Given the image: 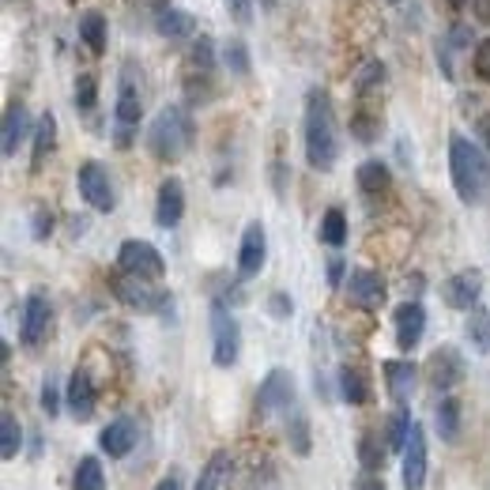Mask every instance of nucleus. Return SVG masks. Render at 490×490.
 Returning <instances> with one entry per match:
<instances>
[{
    "label": "nucleus",
    "instance_id": "a878e982",
    "mask_svg": "<svg viewBox=\"0 0 490 490\" xmlns=\"http://www.w3.org/2000/svg\"><path fill=\"white\" fill-rule=\"evenodd\" d=\"M434 430L441 441H456V434H461V400L456 397H441L434 411Z\"/></svg>",
    "mask_w": 490,
    "mask_h": 490
},
{
    "label": "nucleus",
    "instance_id": "2f4dec72",
    "mask_svg": "<svg viewBox=\"0 0 490 490\" xmlns=\"http://www.w3.org/2000/svg\"><path fill=\"white\" fill-rule=\"evenodd\" d=\"M382 87H385V65L382 60H366V65L355 72V94L358 99H370V94Z\"/></svg>",
    "mask_w": 490,
    "mask_h": 490
},
{
    "label": "nucleus",
    "instance_id": "37998d69",
    "mask_svg": "<svg viewBox=\"0 0 490 490\" xmlns=\"http://www.w3.org/2000/svg\"><path fill=\"white\" fill-rule=\"evenodd\" d=\"M268 309H272L276 321H287L291 313H294V302H291L287 294H272V298H268Z\"/></svg>",
    "mask_w": 490,
    "mask_h": 490
},
{
    "label": "nucleus",
    "instance_id": "5701e85b",
    "mask_svg": "<svg viewBox=\"0 0 490 490\" xmlns=\"http://www.w3.org/2000/svg\"><path fill=\"white\" fill-rule=\"evenodd\" d=\"M57 144V117L53 114H42L38 125H35V155H30V170H42L50 151Z\"/></svg>",
    "mask_w": 490,
    "mask_h": 490
},
{
    "label": "nucleus",
    "instance_id": "72a5a7b5",
    "mask_svg": "<svg viewBox=\"0 0 490 490\" xmlns=\"http://www.w3.org/2000/svg\"><path fill=\"white\" fill-rule=\"evenodd\" d=\"M321 242L332 245V249H340L347 242V215L340 208H328L325 219H321Z\"/></svg>",
    "mask_w": 490,
    "mask_h": 490
},
{
    "label": "nucleus",
    "instance_id": "423d86ee",
    "mask_svg": "<svg viewBox=\"0 0 490 490\" xmlns=\"http://www.w3.org/2000/svg\"><path fill=\"white\" fill-rule=\"evenodd\" d=\"M212 358L219 370H230L242 358V328L223 302L212 306Z\"/></svg>",
    "mask_w": 490,
    "mask_h": 490
},
{
    "label": "nucleus",
    "instance_id": "de8ad7c7",
    "mask_svg": "<svg viewBox=\"0 0 490 490\" xmlns=\"http://www.w3.org/2000/svg\"><path fill=\"white\" fill-rule=\"evenodd\" d=\"M476 133H479V144H483V151L490 155V114H483V117H479Z\"/></svg>",
    "mask_w": 490,
    "mask_h": 490
},
{
    "label": "nucleus",
    "instance_id": "473e14b6",
    "mask_svg": "<svg viewBox=\"0 0 490 490\" xmlns=\"http://www.w3.org/2000/svg\"><path fill=\"white\" fill-rule=\"evenodd\" d=\"M411 411H407V404H400L397 411L389 415V449L392 453H404L407 449V438H411Z\"/></svg>",
    "mask_w": 490,
    "mask_h": 490
},
{
    "label": "nucleus",
    "instance_id": "f03ea898",
    "mask_svg": "<svg viewBox=\"0 0 490 490\" xmlns=\"http://www.w3.org/2000/svg\"><path fill=\"white\" fill-rule=\"evenodd\" d=\"M306 159L313 170L328 173L340 159V129H336V109H332L328 91L313 87L306 94Z\"/></svg>",
    "mask_w": 490,
    "mask_h": 490
},
{
    "label": "nucleus",
    "instance_id": "a211bd4d",
    "mask_svg": "<svg viewBox=\"0 0 490 490\" xmlns=\"http://www.w3.org/2000/svg\"><path fill=\"white\" fill-rule=\"evenodd\" d=\"M65 404L68 411L80 422H87L94 415V404H99V397H94V382H91V374L87 370H76L68 377V389H65Z\"/></svg>",
    "mask_w": 490,
    "mask_h": 490
},
{
    "label": "nucleus",
    "instance_id": "39448f33",
    "mask_svg": "<svg viewBox=\"0 0 490 490\" xmlns=\"http://www.w3.org/2000/svg\"><path fill=\"white\" fill-rule=\"evenodd\" d=\"M144 117V94H140V80L133 65H125L121 87H117V106H114V121H117V148L133 144V129Z\"/></svg>",
    "mask_w": 490,
    "mask_h": 490
},
{
    "label": "nucleus",
    "instance_id": "b1692460",
    "mask_svg": "<svg viewBox=\"0 0 490 490\" xmlns=\"http://www.w3.org/2000/svg\"><path fill=\"white\" fill-rule=\"evenodd\" d=\"M155 30H159L163 38H193L197 20L185 8H166V12H159V20H155Z\"/></svg>",
    "mask_w": 490,
    "mask_h": 490
},
{
    "label": "nucleus",
    "instance_id": "e433bc0d",
    "mask_svg": "<svg viewBox=\"0 0 490 490\" xmlns=\"http://www.w3.org/2000/svg\"><path fill=\"white\" fill-rule=\"evenodd\" d=\"M76 109H84V114H91L94 102H99V80H94L91 72H80L76 76Z\"/></svg>",
    "mask_w": 490,
    "mask_h": 490
},
{
    "label": "nucleus",
    "instance_id": "c85d7f7f",
    "mask_svg": "<svg viewBox=\"0 0 490 490\" xmlns=\"http://www.w3.org/2000/svg\"><path fill=\"white\" fill-rule=\"evenodd\" d=\"M72 490H106V476H102V461H99V456H84V461L76 464Z\"/></svg>",
    "mask_w": 490,
    "mask_h": 490
},
{
    "label": "nucleus",
    "instance_id": "09e8293b",
    "mask_svg": "<svg viewBox=\"0 0 490 490\" xmlns=\"http://www.w3.org/2000/svg\"><path fill=\"white\" fill-rule=\"evenodd\" d=\"M343 261L336 257V261H328V283H332V287H340V283H343Z\"/></svg>",
    "mask_w": 490,
    "mask_h": 490
},
{
    "label": "nucleus",
    "instance_id": "a18cd8bd",
    "mask_svg": "<svg viewBox=\"0 0 490 490\" xmlns=\"http://www.w3.org/2000/svg\"><path fill=\"white\" fill-rule=\"evenodd\" d=\"M227 8H230V15L238 23H249L253 20V0H227Z\"/></svg>",
    "mask_w": 490,
    "mask_h": 490
},
{
    "label": "nucleus",
    "instance_id": "dca6fc26",
    "mask_svg": "<svg viewBox=\"0 0 490 490\" xmlns=\"http://www.w3.org/2000/svg\"><path fill=\"white\" fill-rule=\"evenodd\" d=\"M185 215V185L178 178H163L159 185V200H155V223L163 230H173Z\"/></svg>",
    "mask_w": 490,
    "mask_h": 490
},
{
    "label": "nucleus",
    "instance_id": "4c0bfd02",
    "mask_svg": "<svg viewBox=\"0 0 490 490\" xmlns=\"http://www.w3.org/2000/svg\"><path fill=\"white\" fill-rule=\"evenodd\" d=\"M351 136L362 140V144H374V140L382 136V117L366 114V109H358V114L351 117Z\"/></svg>",
    "mask_w": 490,
    "mask_h": 490
},
{
    "label": "nucleus",
    "instance_id": "c03bdc74",
    "mask_svg": "<svg viewBox=\"0 0 490 490\" xmlns=\"http://www.w3.org/2000/svg\"><path fill=\"white\" fill-rule=\"evenodd\" d=\"M50 234H53V215L50 212H35V238L38 242H45V238H50Z\"/></svg>",
    "mask_w": 490,
    "mask_h": 490
},
{
    "label": "nucleus",
    "instance_id": "a19ab883",
    "mask_svg": "<svg viewBox=\"0 0 490 490\" xmlns=\"http://www.w3.org/2000/svg\"><path fill=\"white\" fill-rule=\"evenodd\" d=\"M42 411L50 419H57V411H60V389H57L53 377H45V382H42Z\"/></svg>",
    "mask_w": 490,
    "mask_h": 490
},
{
    "label": "nucleus",
    "instance_id": "8fccbe9b",
    "mask_svg": "<svg viewBox=\"0 0 490 490\" xmlns=\"http://www.w3.org/2000/svg\"><path fill=\"white\" fill-rule=\"evenodd\" d=\"M471 12H476V20L483 27H490V0H471Z\"/></svg>",
    "mask_w": 490,
    "mask_h": 490
},
{
    "label": "nucleus",
    "instance_id": "4468645a",
    "mask_svg": "<svg viewBox=\"0 0 490 490\" xmlns=\"http://www.w3.org/2000/svg\"><path fill=\"white\" fill-rule=\"evenodd\" d=\"M264 261H268V234H264V223H249L245 234H242V245H238V276H242V279L261 276Z\"/></svg>",
    "mask_w": 490,
    "mask_h": 490
},
{
    "label": "nucleus",
    "instance_id": "f3484780",
    "mask_svg": "<svg viewBox=\"0 0 490 490\" xmlns=\"http://www.w3.org/2000/svg\"><path fill=\"white\" fill-rule=\"evenodd\" d=\"M426 486V430L415 422L404 449V490H422Z\"/></svg>",
    "mask_w": 490,
    "mask_h": 490
},
{
    "label": "nucleus",
    "instance_id": "9b49d317",
    "mask_svg": "<svg viewBox=\"0 0 490 490\" xmlns=\"http://www.w3.org/2000/svg\"><path fill=\"white\" fill-rule=\"evenodd\" d=\"M483 294V272L479 268H464V272H453L446 283H441V302L449 309H464L471 313Z\"/></svg>",
    "mask_w": 490,
    "mask_h": 490
},
{
    "label": "nucleus",
    "instance_id": "6ab92c4d",
    "mask_svg": "<svg viewBox=\"0 0 490 490\" xmlns=\"http://www.w3.org/2000/svg\"><path fill=\"white\" fill-rule=\"evenodd\" d=\"M99 446L106 456H114V461H121V456H129L133 446H136V422L129 415H121L106 426V430L99 434Z\"/></svg>",
    "mask_w": 490,
    "mask_h": 490
},
{
    "label": "nucleus",
    "instance_id": "393cba45",
    "mask_svg": "<svg viewBox=\"0 0 490 490\" xmlns=\"http://www.w3.org/2000/svg\"><path fill=\"white\" fill-rule=\"evenodd\" d=\"M340 397L358 407V404H370V377L362 374L358 366H343L340 370Z\"/></svg>",
    "mask_w": 490,
    "mask_h": 490
},
{
    "label": "nucleus",
    "instance_id": "412c9836",
    "mask_svg": "<svg viewBox=\"0 0 490 490\" xmlns=\"http://www.w3.org/2000/svg\"><path fill=\"white\" fill-rule=\"evenodd\" d=\"M30 133V117H27V106L23 102H12L4 109V140H0V151H4V159H12L15 151H20V144L27 140Z\"/></svg>",
    "mask_w": 490,
    "mask_h": 490
},
{
    "label": "nucleus",
    "instance_id": "c9c22d12",
    "mask_svg": "<svg viewBox=\"0 0 490 490\" xmlns=\"http://www.w3.org/2000/svg\"><path fill=\"white\" fill-rule=\"evenodd\" d=\"M189 65L200 68V76H208L215 68V42L208 35H200L193 45H189Z\"/></svg>",
    "mask_w": 490,
    "mask_h": 490
},
{
    "label": "nucleus",
    "instance_id": "bb28decb",
    "mask_svg": "<svg viewBox=\"0 0 490 490\" xmlns=\"http://www.w3.org/2000/svg\"><path fill=\"white\" fill-rule=\"evenodd\" d=\"M227 476H230V453H223V449H219V453L212 456V461L204 464L200 479H197V490H223Z\"/></svg>",
    "mask_w": 490,
    "mask_h": 490
},
{
    "label": "nucleus",
    "instance_id": "7ed1b4c3",
    "mask_svg": "<svg viewBox=\"0 0 490 490\" xmlns=\"http://www.w3.org/2000/svg\"><path fill=\"white\" fill-rule=\"evenodd\" d=\"M193 117H189L185 106H163L155 121L148 125V151L159 163H178L181 155L193 148Z\"/></svg>",
    "mask_w": 490,
    "mask_h": 490
},
{
    "label": "nucleus",
    "instance_id": "2eb2a0df",
    "mask_svg": "<svg viewBox=\"0 0 490 490\" xmlns=\"http://www.w3.org/2000/svg\"><path fill=\"white\" fill-rule=\"evenodd\" d=\"M392 328H397V347H400V351L419 347L422 332H426V309H422V302H400L397 313H392Z\"/></svg>",
    "mask_w": 490,
    "mask_h": 490
},
{
    "label": "nucleus",
    "instance_id": "6e6552de",
    "mask_svg": "<svg viewBox=\"0 0 490 490\" xmlns=\"http://www.w3.org/2000/svg\"><path fill=\"white\" fill-rule=\"evenodd\" d=\"M76 185H80V197L91 204L94 212H114L117 197H114V181H109V170L102 163L87 159L80 170H76Z\"/></svg>",
    "mask_w": 490,
    "mask_h": 490
},
{
    "label": "nucleus",
    "instance_id": "864d4df0",
    "mask_svg": "<svg viewBox=\"0 0 490 490\" xmlns=\"http://www.w3.org/2000/svg\"><path fill=\"white\" fill-rule=\"evenodd\" d=\"M389 4H400V0H389Z\"/></svg>",
    "mask_w": 490,
    "mask_h": 490
},
{
    "label": "nucleus",
    "instance_id": "f704fd0d",
    "mask_svg": "<svg viewBox=\"0 0 490 490\" xmlns=\"http://www.w3.org/2000/svg\"><path fill=\"white\" fill-rule=\"evenodd\" d=\"M287 441H291L294 456H309L313 441H309V422H306V415H302V411H294V415L287 419Z\"/></svg>",
    "mask_w": 490,
    "mask_h": 490
},
{
    "label": "nucleus",
    "instance_id": "79ce46f5",
    "mask_svg": "<svg viewBox=\"0 0 490 490\" xmlns=\"http://www.w3.org/2000/svg\"><path fill=\"white\" fill-rule=\"evenodd\" d=\"M471 65H476V76L483 84H490V38H483L476 45V53H471Z\"/></svg>",
    "mask_w": 490,
    "mask_h": 490
},
{
    "label": "nucleus",
    "instance_id": "0eeeda50",
    "mask_svg": "<svg viewBox=\"0 0 490 490\" xmlns=\"http://www.w3.org/2000/svg\"><path fill=\"white\" fill-rule=\"evenodd\" d=\"M117 268L129 276H140V279H163L166 276V261L163 253L155 249L151 242H140V238H129L121 249H117Z\"/></svg>",
    "mask_w": 490,
    "mask_h": 490
},
{
    "label": "nucleus",
    "instance_id": "c756f323",
    "mask_svg": "<svg viewBox=\"0 0 490 490\" xmlns=\"http://www.w3.org/2000/svg\"><path fill=\"white\" fill-rule=\"evenodd\" d=\"M80 38L87 42L91 53H106V20L99 12H84L80 15Z\"/></svg>",
    "mask_w": 490,
    "mask_h": 490
},
{
    "label": "nucleus",
    "instance_id": "aec40b11",
    "mask_svg": "<svg viewBox=\"0 0 490 490\" xmlns=\"http://www.w3.org/2000/svg\"><path fill=\"white\" fill-rule=\"evenodd\" d=\"M415 377H419L415 362H404V358H389V362H385V382H389V397L397 400V407L411 400V392H415Z\"/></svg>",
    "mask_w": 490,
    "mask_h": 490
},
{
    "label": "nucleus",
    "instance_id": "603ef678",
    "mask_svg": "<svg viewBox=\"0 0 490 490\" xmlns=\"http://www.w3.org/2000/svg\"><path fill=\"white\" fill-rule=\"evenodd\" d=\"M453 8H464V0H453Z\"/></svg>",
    "mask_w": 490,
    "mask_h": 490
},
{
    "label": "nucleus",
    "instance_id": "ddd939ff",
    "mask_svg": "<svg viewBox=\"0 0 490 490\" xmlns=\"http://www.w3.org/2000/svg\"><path fill=\"white\" fill-rule=\"evenodd\" d=\"M385 279L374 272V268H355L351 276H347V298H351V306L358 309H382L385 306Z\"/></svg>",
    "mask_w": 490,
    "mask_h": 490
},
{
    "label": "nucleus",
    "instance_id": "1a4fd4ad",
    "mask_svg": "<svg viewBox=\"0 0 490 490\" xmlns=\"http://www.w3.org/2000/svg\"><path fill=\"white\" fill-rule=\"evenodd\" d=\"M294 407V377L291 370H268V377L261 382L257 392V415H279V411H291Z\"/></svg>",
    "mask_w": 490,
    "mask_h": 490
},
{
    "label": "nucleus",
    "instance_id": "49530a36",
    "mask_svg": "<svg viewBox=\"0 0 490 490\" xmlns=\"http://www.w3.org/2000/svg\"><path fill=\"white\" fill-rule=\"evenodd\" d=\"M155 490H181V471H178V468H170L166 476H163L159 483H155Z\"/></svg>",
    "mask_w": 490,
    "mask_h": 490
},
{
    "label": "nucleus",
    "instance_id": "f8f14e48",
    "mask_svg": "<svg viewBox=\"0 0 490 490\" xmlns=\"http://www.w3.org/2000/svg\"><path fill=\"white\" fill-rule=\"evenodd\" d=\"M50 321H53V309H50V298L45 294H27L23 313H20V343L23 347H38L45 336H50Z\"/></svg>",
    "mask_w": 490,
    "mask_h": 490
},
{
    "label": "nucleus",
    "instance_id": "f257e3e1",
    "mask_svg": "<svg viewBox=\"0 0 490 490\" xmlns=\"http://www.w3.org/2000/svg\"><path fill=\"white\" fill-rule=\"evenodd\" d=\"M449 178L468 208H490V159L468 136H449Z\"/></svg>",
    "mask_w": 490,
    "mask_h": 490
},
{
    "label": "nucleus",
    "instance_id": "58836bf2",
    "mask_svg": "<svg viewBox=\"0 0 490 490\" xmlns=\"http://www.w3.org/2000/svg\"><path fill=\"white\" fill-rule=\"evenodd\" d=\"M223 65L234 72V76H249V50L242 38H230L223 45Z\"/></svg>",
    "mask_w": 490,
    "mask_h": 490
},
{
    "label": "nucleus",
    "instance_id": "3c124183",
    "mask_svg": "<svg viewBox=\"0 0 490 490\" xmlns=\"http://www.w3.org/2000/svg\"><path fill=\"white\" fill-rule=\"evenodd\" d=\"M355 490H389L382 479H374V476H362V479H355Z\"/></svg>",
    "mask_w": 490,
    "mask_h": 490
},
{
    "label": "nucleus",
    "instance_id": "20e7f679",
    "mask_svg": "<svg viewBox=\"0 0 490 490\" xmlns=\"http://www.w3.org/2000/svg\"><path fill=\"white\" fill-rule=\"evenodd\" d=\"M109 291L117 294L121 306H129V309H136V313H166V309L173 306L170 294H163V291L151 287V279H140V276H129V272L109 276Z\"/></svg>",
    "mask_w": 490,
    "mask_h": 490
},
{
    "label": "nucleus",
    "instance_id": "ea45409f",
    "mask_svg": "<svg viewBox=\"0 0 490 490\" xmlns=\"http://www.w3.org/2000/svg\"><path fill=\"white\" fill-rule=\"evenodd\" d=\"M358 461H362V468L366 471H377L385 464V449H382V441H377L374 434H362L358 438Z\"/></svg>",
    "mask_w": 490,
    "mask_h": 490
},
{
    "label": "nucleus",
    "instance_id": "9d476101",
    "mask_svg": "<svg viewBox=\"0 0 490 490\" xmlns=\"http://www.w3.org/2000/svg\"><path fill=\"white\" fill-rule=\"evenodd\" d=\"M464 374H468V366H464V355L456 351L453 343H441L438 351L426 358V377H430V385L438 389V392H449V389H456L464 382Z\"/></svg>",
    "mask_w": 490,
    "mask_h": 490
},
{
    "label": "nucleus",
    "instance_id": "cd10ccee",
    "mask_svg": "<svg viewBox=\"0 0 490 490\" xmlns=\"http://www.w3.org/2000/svg\"><path fill=\"white\" fill-rule=\"evenodd\" d=\"M464 336L471 340V347H476L479 355L490 358V309H471V317L464 325Z\"/></svg>",
    "mask_w": 490,
    "mask_h": 490
},
{
    "label": "nucleus",
    "instance_id": "7c9ffc66",
    "mask_svg": "<svg viewBox=\"0 0 490 490\" xmlns=\"http://www.w3.org/2000/svg\"><path fill=\"white\" fill-rule=\"evenodd\" d=\"M20 449H23V430H20V422H15L12 411H4V415H0V456H4V461H15Z\"/></svg>",
    "mask_w": 490,
    "mask_h": 490
},
{
    "label": "nucleus",
    "instance_id": "4be33fe9",
    "mask_svg": "<svg viewBox=\"0 0 490 490\" xmlns=\"http://www.w3.org/2000/svg\"><path fill=\"white\" fill-rule=\"evenodd\" d=\"M358 189L366 197H382V193H389V185H392V173H389V166L382 163V159H366L358 166Z\"/></svg>",
    "mask_w": 490,
    "mask_h": 490
}]
</instances>
